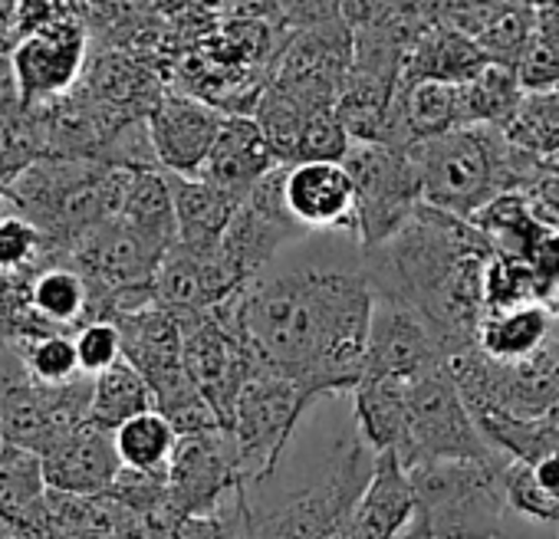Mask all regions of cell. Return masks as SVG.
<instances>
[{
  "label": "cell",
  "mask_w": 559,
  "mask_h": 539,
  "mask_svg": "<svg viewBox=\"0 0 559 539\" xmlns=\"http://www.w3.org/2000/svg\"><path fill=\"white\" fill-rule=\"evenodd\" d=\"M376 294L356 233H307L214 313L260 369L336 395L366 369Z\"/></svg>",
  "instance_id": "6da1fadb"
},
{
  "label": "cell",
  "mask_w": 559,
  "mask_h": 539,
  "mask_svg": "<svg viewBox=\"0 0 559 539\" xmlns=\"http://www.w3.org/2000/svg\"><path fill=\"white\" fill-rule=\"evenodd\" d=\"M376 460L379 454L353 424L340 434L310 483L276 493L266 483H240L234 493L240 539H353Z\"/></svg>",
  "instance_id": "7a4b0ae2"
},
{
  "label": "cell",
  "mask_w": 559,
  "mask_h": 539,
  "mask_svg": "<svg viewBox=\"0 0 559 539\" xmlns=\"http://www.w3.org/2000/svg\"><path fill=\"white\" fill-rule=\"evenodd\" d=\"M421 201L457 220H474L487 204L516 194L533 178V155L497 125H467L408 148Z\"/></svg>",
  "instance_id": "3957f363"
},
{
  "label": "cell",
  "mask_w": 559,
  "mask_h": 539,
  "mask_svg": "<svg viewBox=\"0 0 559 539\" xmlns=\"http://www.w3.org/2000/svg\"><path fill=\"white\" fill-rule=\"evenodd\" d=\"M503 467L490 460H428L408 470L415 523L431 539H503Z\"/></svg>",
  "instance_id": "277c9868"
},
{
  "label": "cell",
  "mask_w": 559,
  "mask_h": 539,
  "mask_svg": "<svg viewBox=\"0 0 559 539\" xmlns=\"http://www.w3.org/2000/svg\"><path fill=\"white\" fill-rule=\"evenodd\" d=\"M405 470L428 460H490L500 451L477 428L448 366L405 385V441L395 454Z\"/></svg>",
  "instance_id": "5b68a950"
},
{
  "label": "cell",
  "mask_w": 559,
  "mask_h": 539,
  "mask_svg": "<svg viewBox=\"0 0 559 539\" xmlns=\"http://www.w3.org/2000/svg\"><path fill=\"white\" fill-rule=\"evenodd\" d=\"M313 402L317 395L297 382L257 366L237 398L234 421L227 428L237 447L240 483H263L276 474L300 418Z\"/></svg>",
  "instance_id": "8992f818"
},
{
  "label": "cell",
  "mask_w": 559,
  "mask_h": 539,
  "mask_svg": "<svg viewBox=\"0 0 559 539\" xmlns=\"http://www.w3.org/2000/svg\"><path fill=\"white\" fill-rule=\"evenodd\" d=\"M343 165L356 184V233L362 250L395 237L425 204L415 161L402 148L353 142Z\"/></svg>",
  "instance_id": "52a82bcc"
},
{
  "label": "cell",
  "mask_w": 559,
  "mask_h": 539,
  "mask_svg": "<svg viewBox=\"0 0 559 539\" xmlns=\"http://www.w3.org/2000/svg\"><path fill=\"white\" fill-rule=\"evenodd\" d=\"M11 67L24 109L67 99L86 67V27L63 8L50 24L17 40Z\"/></svg>",
  "instance_id": "ba28073f"
},
{
  "label": "cell",
  "mask_w": 559,
  "mask_h": 539,
  "mask_svg": "<svg viewBox=\"0 0 559 539\" xmlns=\"http://www.w3.org/2000/svg\"><path fill=\"white\" fill-rule=\"evenodd\" d=\"M185 330V369L201 398L217 415L221 428L227 431L234 421L237 398L247 379L257 372V359L243 346V339L217 320V313L188 316L181 320Z\"/></svg>",
  "instance_id": "9c48e42d"
},
{
  "label": "cell",
  "mask_w": 559,
  "mask_h": 539,
  "mask_svg": "<svg viewBox=\"0 0 559 539\" xmlns=\"http://www.w3.org/2000/svg\"><path fill=\"white\" fill-rule=\"evenodd\" d=\"M240 487V464L230 431L178 438L168 464V506L178 519L214 513Z\"/></svg>",
  "instance_id": "30bf717a"
},
{
  "label": "cell",
  "mask_w": 559,
  "mask_h": 539,
  "mask_svg": "<svg viewBox=\"0 0 559 539\" xmlns=\"http://www.w3.org/2000/svg\"><path fill=\"white\" fill-rule=\"evenodd\" d=\"M441 366H448L441 333L408 303L376 297L362 379H418Z\"/></svg>",
  "instance_id": "8fae6325"
},
{
  "label": "cell",
  "mask_w": 559,
  "mask_h": 539,
  "mask_svg": "<svg viewBox=\"0 0 559 539\" xmlns=\"http://www.w3.org/2000/svg\"><path fill=\"white\" fill-rule=\"evenodd\" d=\"M224 112L198 96H162L145 116L158 168L178 178H198L224 125Z\"/></svg>",
  "instance_id": "7c38bea8"
},
{
  "label": "cell",
  "mask_w": 559,
  "mask_h": 539,
  "mask_svg": "<svg viewBox=\"0 0 559 539\" xmlns=\"http://www.w3.org/2000/svg\"><path fill=\"white\" fill-rule=\"evenodd\" d=\"M284 197L310 233H356V184L343 161H294L284 168ZM359 237V233H356Z\"/></svg>",
  "instance_id": "4fadbf2b"
},
{
  "label": "cell",
  "mask_w": 559,
  "mask_h": 539,
  "mask_svg": "<svg viewBox=\"0 0 559 539\" xmlns=\"http://www.w3.org/2000/svg\"><path fill=\"white\" fill-rule=\"evenodd\" d=\"M47 487L70 496H103L122 474L116 434L86 421L44 454Z\"/></svg>",
  "instance_id": "5bb4252c"
},
{
  "label": "cell",
  "mask_w": 559,
  "mask_h": 539,
  "mask_svg": "<svg viewBox=\"0 0 559 539\" xmlns=\"http://www.w3.org/2000/svg\"><path fill=\"white\" fill-rule=\"evenodd\" d=\"M280 165L276 152L270 148L263 129L257 125L253 116H230L221 125V135L201 168L198 178L214 184L217 191L243 201L266 175H273Z\"/></svg>",
  "instance_id": "9a60e30c"
},
{
  "label": "cell",
  "mask_w": 559,
  "mask_h": 539,
  "mask_svg": "<svg viewBox=\"0 0 559 539\" xmlns=\"http://www.w3.org/2000/svg\"><path fill=\"white\" fill-rule=\"evenodd\" d=\"M415 519V490L395 454H379L372 483L359 503L353 539H395Z\"/></svg>",
  "instance_id": "2e32d148"
},
{
  "label": "cell",
  "mask_w": 559,
  "mask_h": 539,
  "mask_svg": "<svg viewBox=\"0 0 559 539\" xmlns=\"http://www.w3.org/2000/svg\"><path fill=\"white\" fill-rule=\"evenodd\" d=\"M171 197H175V217H178V243L198 253L217 250L227 224L234 220L237 207L243 201L217 191L204 178H178L168 175Z\"/></svg>",
  "instance_id": "e0dca14e"
},
{
  "label": "cell",
  "mask_w": 559,
  "mask_h": 539,
  "mask_svg": "<svg viewBox=\"0 0 559 539\" xmlns=\"http://www.w3.org/2000/svg\"><path fill=\"white\" fill-rule=\"evenodd\" d=\"M556 326H559V320L546 303L490 313L477 330V349L493 362L516 366V362L539 356L552 343Z\"/></svg>",
  "instance_id": "ac0fdd59"
},
{
  "label": "cell",
  "mask_w": 559,
  "mask_h": 539,
  "mask_svg": "<svg viewBox=\"0 0 559 539\" xmlns=\"http://www.w3.org/2000/svg\"><path fill=\"white\" fill-rule=\"evenodd\" d=\"M31 307L50 333H60V326L83 330L90 323V287L67 260H50L31 284Z\"/></svg>",
  "instance_id": "d6986e66"
},
{
  "label": "cell",
  "mask_w": 559,
  "mask_h": 539,
  "mask_svg": "<svg viewBox=\"0 0 559 539\" xmlns=\"http://www.w3.org/2000/svg\"><path fill=\"white\" fill-rule=\"evenodd\" d=\"M47 470L37 451L4 444L0 451V523H8L14 532L40 510L47 500Z\"/></svg>",
  "instance_id": "ffe728a7"
},
{
  "label": "cell",
  "mask_w": 559,
  "mask_h": 539,
  "mask_svg": "<svg viewBox=\"0 0 559 539\" xmlns=\"http://www.w3.org/2000/svg\"><path fill=\"white\" fill-rule=\"evenodd\" d=\"M155 411V395L148 382L122 359L109 372L93 379V405H90V421L103 431H119L132 418Z\"/></svg>",
  "instance_id": "44dd1931"
},
{
  "label": "cell",
  "mask_w": 559,
  "mask_h": 539,
  "mask_svg": "<svg viewBox=\"0 0 559 539\" xmlns=\"http://www.w3.org/2000/svg\"><path fill=\"white\" fill-rule=\"evenodd\" d=\"M178 447V431L162 411H145L116 431V451L126 470L165 474Z\"/></svg>",
  "instance_id": "7402d4cb"
},
{
  "label": "cell",
  "mask_w": 559,
  "mask_h": 539,
  "mask_svg": "<svg viewBox=\"0 0 559 539\" xmlns=\"http://www.w3.org/2000/svg\"><path fill=\"white\" fill-rule=\"evenodd\" d=\"M543 303L539 284L526 260H510V256H490L484 270V307L490 313H507L520 307Z\"/></svg>",
  "instance_id": "603a6c76"
},
{
  "label": "cell",
  "mask_w": 559,
  "mask_h": 539,
  "mask_svg": "<svg viewBox=\"0 0 559 539\" xmlns=\"http://www.w3.org/2000/svg\"><path fill=\"white\" fill-rule=\"evenodd\" d=\"M27 372L44 382V385H70L83 379L80 356H76V339L63 333H47V336H31V339H14Z\"/></svg>",
  "instance_id": "cb8c5ba5"
},
{
  "label": "cell",
  "mask_w": 559,
  "mask_h": 539,
  "mask_svg": "<svg viewBox=\"0 0 559 539\" xmlns=\"http://www.w3.org/2000/svg\"><path fill=\"white\" fill-rule=\"evenodd\" d=\"M44 253L50 250L37 224H31L24 214H8L0 220V274L31 277L44 266Z\"/></svg>",
  "instance_id": "d4e9b609"
},
{
  "label": "cell",
  "mask_w": 559,
  "mask_h": 539,
  "mask_svg": "<svg viewBox=\"0 0 559 539\" xmlns=\"http://www.w3.org/2000/svg\"><path fill=\"white\" fill-rule=\"evenodd\" d=\"M76 356L83 375L96 379L109 372L116 362H122V336L116 323H86L76 333Z\"/></svg>",
  "instance_id": "484cf974"
},
{
  "label": "cell",
  "mask_w": 559,
  "mask_h": 539,
  "mask_svg": "<svg viewBox=\"0 0 559 539\" xmlns=\"http://www.w3.org/2000/svg\"><path fill=\"white\" fill-rule=\"evenodd\" d=\"M237 493V490H234ZM227 496L214 513L188 516L171 539H240V519H237V496Z\"/></svg>",
  "instance_id": "4316f807"
},
{
  "label": "cell",
  "mask_w": 559,
  "mask_h": 539,
  "mask_svg": "<svg viewBox=\"0 0 559 539\" xmlns=\"http://www.w3.org/2000/svg\"><path fill=\"white\" fill-rule=\"evenodd\" d=\"M526 263H530L533 277H536V284H539L543 303L552 300V297L559 294V230H556V227H549V230L536 240V247L530 250Z\"/></svg>",
  "instance_id": "83f0119b"
},
{
  "label": "cell",
  "mask_w": 559,
  "mask_h": 539,
  "mask_svg": "<svg viewBox=\"0 0 559 539\" xmlns=\"http://www.w3.org/2000/svg\"><path fill=\"white\" fill-rule=\"evenodd\" d=\"M395 539H431V536H428V532H421V529H418V523L412 519V526H408L402 536H395Z\"/></svg>",
  "instance_id": "f1b7e54d"
},
{
  "label": "cell",
  "mask_w": 559,
  "mask_h": 539,
  "mask_svg": "<svg viewBox=\"0 0 559 539\" xmlns=\"http://www.w3.org/2000/svg\"><path fill=\"white\" fill-rule=\"evenodd\" d=\"M8 204H11V197H8V191L4 188H0V220H4L11 211H8Z\"/></svg>",
  "instance_id": "f546056e"
},
{
  "label": "cell",
  "mask_w": 559,
  "mask_h": 539,
  "mask_svg": "<svg viewBox=\"0 0 559 539\" xmlns=\"http://www.w3.org/2000/svg\"><path fill=\"white\" fill-rule=\"evenodd\" d=\"M4 444H8V434H4V418H0V451H4Z\"/></svg>",
  "instance_id": "4dcf8cb0"
},
{
  "label": "cell",
  "mask_w": 559,
  "mask_h": 539,
  "mask_svg": "<svg viewBox=\"0 0 559 539\" xmlns=\"http://www.w3.org/2000/svg\"><path fill=\"white\" fill-rule=\"evenodd\" d=\"M4 539H24V536H14V532H11V536H4Z\"/></svg>",
  "instance_id": "1f68e13d"
}]
</instances>
